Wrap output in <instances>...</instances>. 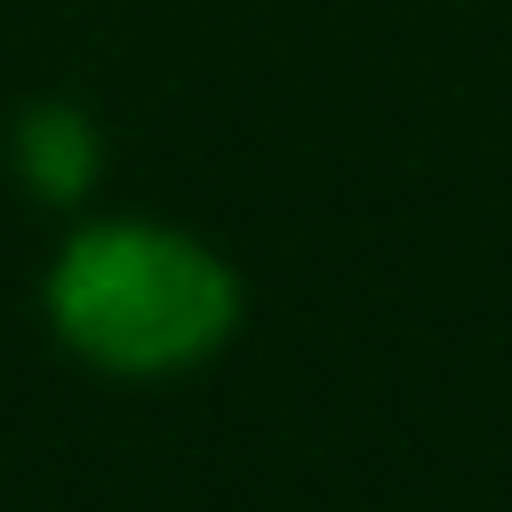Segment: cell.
I'll list each match as a JSON object with an SVG mask.
<instances>
[{
    "instance_id": "obj_2",
    "label": "cell",
    "mask_w": 512,
    "mask_h": 512,
    "mask_svg": "<svg viewBox=\"0 0 512 512\" xmlns=\"http://www.w3.org/2000/svg\"><path fill=\"white\" fill-rule=\"evenodd\" d=\"M16 152H24V168H32V184H40L48 200L80 192L88 168H96V144H88V128H80V112H32V128L16 136Z\"/></svg>"
},
{
    "instance_id": "obj_1",
    "label": "cell",
    "mask_w": 512,
    "mask_h": 512,
    "mask_svg": "<svg viewBox=\"0 0 512 512\" xmlns=\"http://www.w3.org/2000/svg\"><path fill=\"white\" fill-rule=\"evenodd\" d=\"M56 336L104 368H184L232 336V272L160 224H96L64 248L48 280Z\"/></svg>"
}]
</instances>
